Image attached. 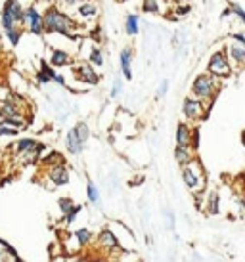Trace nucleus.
Returning <instances> with one entry per match:
<instances>
[{
	"label": "nucleus",
	"mask_w": 245,
	"mask_h": 262,
	"mask_svg": "<svg viewBox=\"0 0 245 262\" xmlns=\"http://www.w3.org/2000/svg\"><path fill=\"white\" fill-rule=\"evenodd\" d=\"M44 16V33L46 34H61L65 38L77 40V31H79V23L75 17H71L67 12H63L60 6L56 4H48L42 12Z\"/></svg>",
	"instance_id": "obj_1"
},
{
	"label": "nucleus",
	"mask_w": 245,
	"mask_h": 262,
	"mask_svg": "<svg viewBox=\"0 0 245 262\" xmlns=\"http://www.w3.org/2000/svg\"><path fill=\"white\" fill-rule=\"evenodd\" d=\"M218 90H220V79L211 75V73H199L192 81V86H190L192 96L203 99L207 103H213V99Z\"/></svg>",
	"instance_id": "obj_2"
},
{
	"label": "nucleus",
	"mask_w": 245,
	"mask_h": 262,
	"mask_svg": "<svg viewBox=\"0 0 245 262\" xmlns=\"http://www.w3.org/2000/svg\"><path fill=\"white\" fill-rule=\"evenodd\" d=\"M207 73H211V75L218 77V79H228L234 73L226 48H220V50H216V52L211 54V58L207 62Z\"/></svg>",
	"instance_id": "obj_3"
},
{
	"label": "nucleus",
	"mask_w": 245,
	"mask_h": 262,
	"mask_svg": "<svg viewBox=\"0 0 245 262\" xmlns=\"http://www.w3.org/2000/svg\"><path fill=\"white\" fill-rule=\"evenodd\" d=\"M209 111H211V103H207V101H203V99L195 98V96H192V94L184 98L182 113L188 121H192V123L201 121L203 117H207V115H209Z\"/></svg>",
	"instance_id": "obj_4"
},
{
	"label": "nucleus",
	"mask_w": 245,
	"mask_h": 262,
	"mask_svg": "<svg viewBox=\"0 0 245 262\" xmlns=\"http://www.w3.org/2000/svg\"><path fill=\"white\" fill-rule=\"evenodd\" d=\"M182 180L190 190H203L205 188V174H203L201 163L197 159H193L190 164L182 166Z\"/></svg>",
	"instance_id": "obj_5"
},
{
	"label": "nucleus",
	"mask_w": 245,
	"mask_h": 262,
	"mask_svg": "<svg viewBox=\"0 0 245 262\" xmlns=\"http://www.w3.org/2000/svg\"><path fill=\"white\" fill-rule=\"evenodd\" d=\"M25 29L35 36L44 34V16L36 4L25 6Z\"/></svg>",
	"instance_id": "obj_6"
},
{
	"label": "nucleus",
	"mask_w": 245,
	"mask_h": 262,
	"mask_svg": "<svg viewBox=\"0 0 245 262\" xmlns=\"http://www.w3.org/2000/svg\"><path fill=\"white\" fill-rule=\"evenodd\" d=\"M73 77L79 82L88 84V86L100 84V75L96 73V69H94L90 62H77V64H73Z\"/></svg>",
	"instance_id": "obj_7"
},
{
	"label": "nucleus",
	"mask_w": 245,
	"mask_h": 262,
	"mask_svg": "<svg viewBox=\"0 0 245 262\" xmlns=\"http://www.w3.org/2000/svg\"><path fill=\"white\" fill-rule=\"evenodd\" d=\"M46 180L52 184V188H63L69 184V168L63 164H56L46 168Z\"/></svg>",
	"instance_id": "obj_8"
},
{
	"label": "nucleus",
	"mask_w": 245,
	"mask_h": 262,
	"mask_svg": "<svg viewBox=\"0 0 245 262\" xmlns=\"http://www.w3.org/2000/svg\"><path fill=\"white\" fill-rule=\"evenodd\" d=\"M98 16H100V6L94 0H87V2L79 4L77 10H75V19H79L83 23H88V21L98 19Z\"/></svg>",
	"instance_id": "obj_9"
},
{
	"label": "nucleus",
	"mask_w": 245,
	"mask_h": 262,
	"mask_svg": "<svg viewBox=\"0 0 245 262\" xmlns=\"http://www.w3.org/2000/svg\"><path fill=\"white\" fill-rule=\"evenodd\" d=\"M38 140H35V138H29V136H25V138H19V140H16L14 144H12V153L16 155V157H19V155H25V153H31V151H35L36 147H38Z\"/></svg>",
	"instance_id": "obj_10"
},
{
	"label": "nucleus",
	"mask_w": 245,
	"mask_h": 262,
	"mask_svg": "<svg viewBox=\"0 0 245 262\" xmlns=\"http://www.w3.org/2000/svg\"><path fill=\"white\" fill-rule=\"evenodd\" d=\"M48 64L56 69H61V67H67V66H73L75 60L71 58L69 52L61 50V48H52L50 50V58H48Z\"/></svg>",
	"instance_id": "obj_11"
},
{
	"label": "nucleus",
	"mask_w": 245,
	"mask_h": 262,
	"mask_svg": "<svg viewBox=\"0 0 245 262\" xmlns=\"http://www.w3.org/2000/svg\"><path fill=\"white\" fill-rule=\"evenodd\" d=\"M132 60H134V50L130 46H124L119 52V66H121V73L126 81L132 79Z\"/></svg>",
	"instance_id": "obj_12"
},
{
	"label": "nucleus",
	"mask_w": 245,
	"mask_h": 262,
	"mask_svg": "<svg viewBox=\"0 0 245 262\" xmlns=\"http://www.w3.org/2000/svg\"><path fill=\"white\" fill-rule=\"evenodd\" d=\"M65 149L71 153V155H81L83 149H85V144L81 142V138L77 136L75 129H69L65 134Z\"/></svg>",
	"instance_id": "obj_13"
},
{
	"label": "nucleus",
	"mask_w": 245,
	"mask_h": 262,
	"mask_svg": "<svg viewBox=\"0 0 245 262\" xmlns=\"http://www.w3.org/2000/svg\"><path fill=\"white\" fill-rule=\"evenodd\" d=\"M0 113H2V119L6 117H23L25 115V109L19 107L18 103H14L12 99H0Z\"/></svg>",
	"instance_id": "obj_14"
},
{
	"label": "nucleus",
	"mask_w": 245,
	"mask_h": 262,
	"mask_svg": "<svg viewBox=\"0 0 245 262\" xmlns=\"http://www.w3.org/2000/svg\"><path fill=\"white\" fill-rule=\"evenodd\" d=\"M16 25H18V23H16V19H14V16H12L10 4H8V0H4L2 10H0V29H2V33H6V31H10V29H14Z\"/></svg>",
	"instance_id": "obj_15"
},
{
	"label": "nucleus",
	"mask_w": 245,
	"mask_h": 262,
	"mask_svg": "<svg viewBox=\"0 0 245 262\" xmlns=\"http://www.w3.org/2000/svg\"><path fill=\"white\" fill-rule=\"evenodd\" d=\"M96 241H98V245L104 247V249H117V247H119V239L115 237V233H113L111 229H107V228H104L98 233Z\"/></svg>",
	"instance_id": "obj_16"
},
{
	"label": "nucleus",
	"mask_w": 245,
	"mask_h": 262,
	"mask_svg": "<svg viewBox=\"0 0 245 262\" xmlns=\"http://www.w3.org/2000/svg\"><path fill=\"white\" fill-rule=\"evenodd\" d=\"M226 52H228L230 62H234V64H238V66H245V48L242 44H238V42H228Z\"/></svg>",
	"instance_id": "obj_17"
},
{
	"label": "nucleus",
	"mask_w": 245,
	"mask_h": 262,
	"mask_svg": "<svg viewBox=\"0 0 245 262\" xmlns=\"http://www.w3.org/2000/svg\"><path fill=\"white\" fill-rule=\"evenodd\" d=\"M193 149L190 146H176L175 147V161L180 164V166H186L193 161Z\"/></svg>",
	"instance_id": "obj_18"
},
{
	"label": "nucleus",
	"mask_w": 245,
	"mask_h": 262,
	"mask_svg": "<svg viewBox=\"0 0 245 262\" xmlns=\"http://www.w3.org/2000/svg\"><path fill=\"white\" fill-rule=\"evenodd\" d=\"M192 131L193 129L188 123H178V127H176V146H190Z\"/></svg>",
	"instance_id": "obj_19"
},
{
	"label": "nucleus",
	"mask_w": 245,
	"mask_h": 262,
	"mask_svg": "<svg viewBox=\"0 0 245 262\" xmlns=\"http://www.w3.org/2000/svg\"><path fill=\"white\" fill-rule=\"evenodd\" d=\"M10 4V10H12V16L16 19L18 25H25V6L21 4V0H8Z\"/></svg>",
	"instance_id": "obj_20"
},
{
	"label": "nucleus",
	"mask_w": 245,
	"mask_h": 262,
	"mask_svg": "<svg viewBox=\"0 0 245 262\" xmlns=\"http://www.w3.org/2000/svg\"><path fill=\"white\" fill-rule=\"evenodd\" d=\"M124 33L128 36H138V33H140V17H138V14H128L124 17Z\"/></svg>",
	"instance_id": "obj_21"
},
{
	"label": "nucleus",
	"mask_w": 245,
	"mask_h": 262,
	"mask_svg": "<svg viewBox=\"0 0 245 262\" xmlns=\"http://www.w3.org/2000/svg\"><path fill=\"white\" fill-rule=\"evenodd\" d=\"M65 163V157L61 155L60 151H48L46 155H42L40 157V164L44 166V168H50V166H56V164H63Z\"/></svg>",
	"instance_id": "obj_22"
},
{
	"label": "nucleus",
	"mask_w": 245,
	"mask_h": 262,
	"mask_svg": "<svg viewBox=\"0 0 245 262\" xmlns=\"http://www.w3.org/2000/svg\"><path fill=\"white\" fill-rule=\"evenodd\" d=\"M23 33H25V29H23L21 25H16L14 29L6 31L4 36H6V40L10 42V46L16 48V46H19V42H21V38H23Z\"/></svg>",
	"instance_id": "obj_23"
},
{
	"label": "nucleus",
	"mask_w": 245,
	"mask_h": 262,
	"mask_svg": "<svg viewBox=\"0 0 245 262\" xmlns=\"http://www.w3.org/2000/svg\"><path fill=\"white\" fill-rule=\"evenodd\" d=\"M87 62H90L94 67H102V66H104V52H102L98 46L90 44V50H88Z\"/></svg>",
	"instance_id": "obj_24"
},
{
	"label": "nucleus",
	"mask_w": 245,
	"mask_h": 262,
	"mask_svg": "<svg viewBox=\"0 0 245 262\" xmlns=\"http://www.w3.org/2000/svg\"><path fill=\"white\" fill-rule=\"evenodd\" d=\"M73 237H75V241H77V245L79 247H85V245H88L92 241V231L88 228H79L75 233H73Z\"/></svg>",
	"instance_id": "obj_25"
},
{
	"label": "nucleus",
	"mask_w": 245,
	"mask_h": 262,
	"mask_svg": "<svg viewBox=\"0 0 245 262\" xmlns=\"http://www.w3.org/2000/svg\"><path fill=\"white\" fill-rule=\"evenodd\" d=\"M21 131L19 129H16V127H12L10 123H6L4 119L0 121V138H16V136H19Z\"/></svg>",
	"instance_id": "obj_26"
},
{
	"label": "nucleus",
	"mask_w": 245,
	"mask_h": 262,
	"mask_svg": "<svg viewBox=\"0 0 245 262\" xmlns=\"http://www.w3.org/2000/svg\"><path fill=\"white\" fill-rule=\"evenodd\" d=\"M73 129H75L77 136L81 138V142H83V144H87V142H88V138H90V127H88V125H87L85 121L77 123V125H75Z\"/></svg>",
	"instance_id": "obj_27"
},
{
	"label": "nucleus",
	"mask_w": 245,
	"mask_h": 262,
	"mask_svg": "<svg viewBox=\"0 0 245 262\" xmlns=\"http://www.w3.org/2000/svg\"><path fill=\"white\" fill-rule=\"evenodd\" d=\"M142 12L161 14V0H142Z\"/></svg>",
	"instance_id": "obj_28"
},
{
	"label": "nucleus",
	"mask_w": 245,
	"mask_h": 262,
	"mask_svg": "<svg viewBox=\"0 0 245 262\" xmlns=\"http://www.w3.org/2000/svg\"><path fill=\"white\" fill-rule=\"evenodd\" d=\"M87 197H88V201L92 205L100 203V192H98V188H96V184L92 180H88V184H87Z\"/></svg>",
	"instance_id": "obj_29"
},
{
	"label": "nucleus",
	"mask_w": 245,
	"mask_h": 262,
	"mask_svg": "<svg viewBox=\"0 0 245 262\" xmlns=\"http://www.w3.org/2000/svg\"><path fill=\"white\" fill-rule=\"evenodd\" d=\"M58 207H60L61 214H67V213L75 207V201H73L71 197H60V199H58Z\"/></svg>",
	"instance_id": "obj_30"
},
{
	"label": "nucleus",
	"mask_w": 245,
	"mask_h": 262,
	"mask_svg": "<svg viewBox=\"0 0 245 262\" xmlns=\"http://www.w3.org/2000/svg\"><path fill=\"white\" fill-rule=\"evenodd\" d=\"M81 211H83V205H75V207H73V209H71L67 214H63V222H65L67 226H69V224H73V222H75V218L79 216V213H81Z\"/></svg>",
	"instance_id": "obj_31"
},
{
	"label": "nucleus",
	"mask_w": 245,
	"mask_h": 262,
	"mask_svg": "<svg viewBox=\"0 0 245 262\" xmlns=\"http://www.w3.org/2000/svg\"><path fill=\"white\" fill-rule=\"evenodd\" d=\"M35 79H36V82H38L40 86H44V84H50V82H52L50 75H48L44 69H40V67H38V71L35 73Z\"/></svg>",
	"instance_id": "obj_32"
},
{
	"label": "nucleus",
	"mask_w": 245,
	"mask_h": 262,
	"mask_svg": "<svg viewBox=\"0 0 245 262\" xmlns=\"http://www.w3.org/2000/svg\"><path fill=\"white\" fill-rule=\"evenodd\" d=\"M121 92H122V79L117 77V79L113 81V86H111L109 96H111V98H117V96H121Z\"/></svg>",
	"instance_id": "obj_33"
},
{
	"label": "nucleus",
	"mask_w": 245,
	"mask_h": 262,
	"mask_svg": "<svg viewBox=\"0 0 245 262\" xmlns=\"http://www.w3.org/2000/svg\"><path fill=\"white\" fill-rule=\"evenodd\" d=\"M230 10H232V16H236L242 23L245 25V10L240 6V4H230Z\"/></svg>",
	"instance_id": "obj_34"
},
{
	"label": "nucleus",
	"mask_w": 245,
	"mask_h": 262,
	"mask_svg": "<svg viewBox=\"0 0 245 262\" xmlns=\"http://www.w3.org/2000/svg\"><path fill=\"white\" fill-rule=\"evenodd\" d=\"M209 213L211 214H218V194H211L209 196Z\"/></svg>",
	"instance_id": "obj_35"
},
{
	"label": "nucleus",
	"mask_w": 245,
	"mask_h": 262,
	"mask_svg": "<svg viewBox=\"0 0 245 262\" xmlns=\"http://www.w3.org/2000/svg\"><path fill=\"white\" fill-rule=\"evenodd\" d=\"M199 140H201V138H199V129H193V131H192V142H190V147H192L193 151L199 149Z\"/></svg>",
	"instance_id": "obj_36"
},
{
	"label": "nucleus",
	"mask_w": 245,
	"mask_h": 262,
	"mask_svg": "<svg viewBox=\"0 0 245 262\" xmlns=\"http://www.w3.org/2000/svg\"><path fill=\"white\" fill-rule=\"evenodd\" d=\"M167 92H169V79H163V81H161V84H159L157 96H159V98H163V96H165Z\"/></svg>",
	"instance_id": "obj_37"
},
{
	"label": "nucleus",
	"mask_w": 245,
	"mask_h": 262,
	"mask_svg": "<svg viewBox=\"0 0 245 262\" xmlns=\"http://www.w3.org/2000/svg\"><path fill=\"white\" fill-rule=\"evenodd\" d=\"M83 2H87V0H61V6L63 8H77Z\"/></svg>",
	"instance_id": "obj_38"
},
{
	"label": "nucleus",
	"mask_w": 245,
	"mask_h": 262,
	"mask_svg": "<svg viewBox=\"0 0 245 262\" xmlns=\"http://www.w3.org/2000/svg\"><path fill=\"white\" fill-rule=\"evenodd\" d=\"M232 40H238V44H242L245 48V34L244 33H234L232 34Z\"/></svg>",
	"instance_id": "obj_39"
},
{
	"label": "nucleus",
	"mask_w": 245,
	"mask_h": 262,
	"mask_svg": "<svg viewBox=\"0 0 245 262\" xmlns=\"http://www.w3.org/2000/svg\"><path fill=\"white\" fill-rule=\"evenodd\" d=\"M12 262H25V261H23V259L18 255V257H14V259H12Z\"/></svg>",
	"instance_id": "obj_40"
},
{
	"label": "nucleus",
	"mask_w": 245,
	"mask_h": 262,
	"mask_svg": "<svg viewBox=\"0 0 245 262\" xmlns=\"http://www.w3.org/2000/svg\"><path fill=\"white\" fill-rule=\"evenodd\" d=\"M42 2H44V4H46V6H48V4H56V2H58V0H42Z\"/></svg>",
	"instance_id": "obj_41"
},
{
	"label": "nucleus",
	"mask_w": 245,
	"mask_h": 262,
	"mask_svg": "<svg viewBox=\"0 0 245 262\" xmlns=\"http://www.w3.org/2000/svg\"><path fill=\"white\" fill-rule=\"evenodd\" d=\"M244 209H245V194H244Z\"/></svg>",
	"instance_id": "obj_42"
},
{
	"label": "nucleus",
	"mask_w": 245,
	"mask_h": 262,
	"mask_svg": "<svg viewBox=\"0 0 245 262\" xmlns=\"http://www.w3.org/2000/svg\"><path fill=\"white\" fill-rule=\"evenodd\" d=\"M0 121H2V113H0Z\"/></svg>",
	"instance_id": "obj_43"
}]
</instances>
